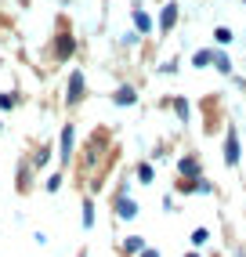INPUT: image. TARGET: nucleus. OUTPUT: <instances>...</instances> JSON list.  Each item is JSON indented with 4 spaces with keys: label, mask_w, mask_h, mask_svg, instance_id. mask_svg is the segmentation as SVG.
Instances as JSON below:
<instances>
[{
    "label": "nucleus",
    "mask_w": 246,
    "mask_h": 257,
    "mask_svg": "<svg viewBox=\"0 0 246 257\" xmlns=\"http://www.w3.org/2000/svg\"><path fill=\"white\" fill-rule=\"evenodd\" d=\"M131 19H134V29L142 33V37H145V33H152V15H149L142 4H138V0H134V11H131Z\"/></svg>",
    "instance_id": "obj_10"
},
{
    "label": "nucleus",
    "mask_w": 246,
    "mask_h": 257,
    "mask_svg": "<svg viewBox=\"0 0 246 257\" xmlns=\"http://www.w3.org/2000/svg\"><path fill=\"white\" fill-rule=\"evenodd\" d=\"M91 225H94V203L83 199V228H91Z\"/></svg>",
    "instance_id": "obj_16"
},
{
    "label": "nucleus",
    "mask_w": 246,
    "mask_h": 257,
    "mask_svg": "<svg viewBox=\"0 0 246 257\" xmlns=\"http://www.w3.org/2000/svg\"><path fill=\"white\" fill-rule=\"evenodd\" d=\"M214 40H217V44L224 47V44H232V40H235V33L228 29V26H217V29H214Z\"/></svg>",
    "instance_id": "obj_15"
},
{
    "label": "nucleus",
    "mask_w": 246,
    "mask_h": 257,
    "mask_svg": "<svg viewBox=\"0 0 246 257\" xmlns=\"http://www.w3.org/2000/svg\"><path fill=\"white\" fill-rule=\"evenodd\" d=\"M214 55H217V47H203V51H196V55H192V65H196V69H203V65H214Z\"/></svg>",
    "instance_id": "obj_12"
},
{
    "label": "nucleus",
    "mask_w": 246,
    "mask_h": 257,
    "mask_svg": "<svg viewBox=\"0 0 246 257\" xmlns=\"http://www.w3.org/2000/svg\"><path fill=\"white\" fill-rule=\"evenodd\" d=\"M235 257H246V250H235Z\"/></svg>",
    "instance_id": "obj_24"
},
{
    "label": "nucleus",
    "mask_w": 246,
    "mask_h": 257,
    "mask_svg": "<svg viewBox=\"0 0 246 257\" xmlns=\"http://www.w3.org/2000/svg\"><path fill=\"white\" fill-rule=\"evenodd\" d=\"M73 145H76V127L65 123V127H62V142H58V160H62V167H69V160H73Z\"/></svg>",
    "instance_id": "obj_7"
},
{
    "label": "nucleus",
    "mask_w": 246,
    "mask_h": 257,
    "mask_svg": "<svg viewBox=\"0 0 246 257\" xmlns=\"http://www.w3.org/2000/svg\"><path fill=\"white\" fill-rule=\"evenodd\" d=\"M112 214H116L119 221H134L138 214H142V207L134 203V196H131V185H127V181L119 185V192H116V199H112Z\"/></svg>",
    "instance_id": "obj_1"
},
{
    "label": "nucleus",
    "mask_w": 246,
    "mask_h": 257,
    "mask_svg": "<svg viewBox=\"0 0 246 257\" xmlns=\"http://www.w3.org/2000/svg\"><path fill=\"white\" fill-rule=\"evenodd\" d=\"M163 105H170V109H174V116H178L181 123H188V119H192V105H188V98H181V94H174V98H167Z\"/></svg>",
    "instance_id": "obj_11"
},
{
    "label": "nucleus",
    "mask_w": 246,
    "mask_h": 257,
    "mask_svg": "<svg viewBox=\"0 0 246 257\" xmlns=\"http://www.w3.org/2000/svg\"><path fill=\"white\" fill-rule=\"evenodd\" d=\"M178 178H203V160L196 156V152H185V156L178 160Z\"/></svg>",
    "instance_id": "obj_5"
},
{
    "label": "nucleus",
    "mask_w": 246,
    "mask_h": 257,
    "mask_svg": "<svg viewBox=\"0 0 246 257\" xmlns=\"http://www.w3.org/2000/svg\"><path fill=\"white\" fill-rule=\"evenodd\" d=\"M87 94V76L83 73H69V87H65V101H69V109H76L80 101Z\"/></svg>",
    "instance_id": "obj_2"
},
{
    "label": "nucleus",
    "mask_w": 246,
    "mask_h": 257,
    "mask_svg": "<svg viewBox=\"0 0 246 257\" xmlns=\"http://www.w3.org/2000/svg\"><path fill=\"white\" fill-rule=\"evenodd\" d=\"M80 257H87V253H80Z\"/></svg>",
    "instance_id": "obj_25"
},
{
    "label": "nucleus",
    "mask_w": 246,
    "mask_h": 257,
    "mask_svg": "<svg viewBox=\"0 0 246 257\" xmlns=\"http://www.w3.org/2000/svg\"><path fill=\"white\" fill-rule=\"evenodd\" d=\"M142 257H160V250H152V246H149V250H145Z\"/></svg>",
    "instance_id": "obj_22"
},
{
    "label": "nucleus",
    "mask_w": 246,
    "mask_h": 257,
    "mask_svg": "<svg viewBox=\"0 0 246 257\" xmlns=\"http://www.w3.org/2000/svg\"><path fill=\"white\" fill-rule=\"evenodd\" d=\"M174 188H178V192H185V196H210V192H214V185H210L206 178H178V185H174Z\"/></svg>",
    "instance_id": "obj_4"
},
{
    "label": "nucleus",
    "mask_w": 246,
    "mask_h": 257,
    "mask_svg": "<svg viewBox=\"0 0 246 257\" xmlns=\"http://www.w3.org/2000/svg\"><path fill=\"white\" fill-rule=\"evenodd\" d=\"M47 160H51V149L44 145V149L37 152V160H33V167H47Z\"/></svg>",
    "instance_id": "obj_18"
},
{
    "label": "nucleus",
    "mask_w": 246,
    "mask_h": 257,
    "mask_svg": "<svg viewBox=\"0 0 246 257\" xmlns=\"http://www.w3.org/2000/svg\"><path fill=\"white\" fill-rule=\"evenodd\" d=\"M73 51H76V40H73V33H58V37L55 40H51V58H55V62H65L69 55H73Z\"/></svg>",
    "instance_id": "obj_3"
},
{
    "label": "nucleus",
    "mask_w": 246,
    "mask_h": 257,
    "mask_svg": "<svg viewBox=\"0 0 246 257\" xmlns=\"http://www.w3.org/2000/svg\"><path fill=\"white\" fill-rule=\"evenodd\" d=\"M206 239H210V232L206 228H196V232H192V246H203Z\"/></svg>",
    "instance_id": "obj_17"
},
{
    "label": "nucleus",
    "mask_w": 246,
    "mask_h": 257,
    "mask_svg": "<svg viewBox=\"0 0 246 257\" xmlns=\"http://www.w3.org/2000/svg\"><path fill=\"white\" fill-rule=\"evenodd\" d=\"M214 65H217V73H221V76H228V73H232V58H228V51H224V47H217Z\"/></svg>",
    "instance_id": "obj_13"
},
{
    "label": "nucleus",
    "mask_w": 246,
    "mask_h": 257,
    "mask_svg": "<svg viewBox=\"0 0 246 257\" xmlns=\"http://www.w3.org/2000/svg\"><path fill=\"white\" fill-rule=\"evenodd\" d=\"M178 26V4H174V0H167L163 4V11H160V33L167 37V33Z\"/></svg>",
    "instance_id": "obj_9"
},
{
    "label": "nucleus",
    "mask_w": 246,
    "mask_h": 257,
    "mask_svg": "<svg viewBox=\"0 0 246 257\" xmlns=\"http://www.w3.org/2000/svg\"><path fill=\"white\" fill-rule=\"evenodd\" d=\"M58 188H62V174H51L47 178V192H58Z\"/></svg>",
    "instance_id": "obj_20"
},
{
    "label": "nucleus",
    "mask_w": 246,
    "mask_h": 257,
    "mask_svg": "<svg viewBox=\"0 0 246 257\" xmlns=\"http://www.w3.org/2000/svg\"><path fill=\"white\" fill-rule=\"evenodd\" d=\"M15 101H19V94H0V109H15Z\"/></svg>",
    "instance_id": "obj_19"
},
{
    "label": "nucleus",
    "mask_w": 246,
    "mask_h": 257,
    "mask_svg": "<svg viewBox=\"0 0 246 257\" xmlns=\"http://www.w3.org/2000/svg\"><path fill=\"white\" fill-rule=\"evenodd\" d=\"M138 101V87L134 83H119V87L112 91V105H119V109H131Z\"/></svg>",
    "instance_id": "obj_8"
},
{
    "label": "nucleus",
    "mask_w": 246,
    "mask_h": 257,
    "mask_svg": "<svg viewBox=\"0 0 246 257\" xmlns=\"http://www.w3.org/2000/svg\"><path fill=\"white\" fill-rule=\"evenodd\" d=\"M224 167H239V131L228 123V134H224Z\"/></svg>",
    "instance_id": "obj_6"
},
{
    "label": "nucleus",
    "mask_w": 246,
    "mask_h": 257,
    "mask_svg": "<svg viewBox=\"0 0 246 257\" xmlns=\"http://www.w3.org/2000/svg\"><path fill=\"white\" fill-rule=\"evenodd\" d=\"M185 257H199V250H188V253H185Z\"/></svg>",
    "instance_id": "obj_23"
},
{
    "label": "nucleus",
    "mask_w": 246,
    "mask_h": 257,
    "mask_svg": "<svg viewBox=\"0 0 246 257\" xmlns=\"http://www.w3.org/2000/svg\"><path fill=\"white\" fill-rule=\"evenodd\" d=\"M160 73H178V62H174V58H170V62H163V65H160Z\"/></svg>",
    "instance_id": "obj_21"
},
{
    "label": "nucleus",
    "mask_w": 246,
    "mask_h": 257,
    "mask_svg": "<svg viewBox=\"0 0 246 257\" xmlns=\"http://www.w3.org/2000/svg\"><path fill=\"white\" fill-rule=\"evenodd\" d=\"M134 178L142 181V185H152V178H156V170H152V163H145V160H142V163L134 167Z\"/></svg>",
    "instance_id": "obj_14"
},
{
    "label": "nucleus",
    "mask_w": 246,
    "mask_h": 257,
    "mask_svg": "<svg viewBox=\"0 0 246 257\" xmlns=\"http://www.w3.org/2000/svg\"><path fill=\"white\" fill-rule=\"evenodd\" d=\"M242 4H246V0H242Z\"/></svg>",
    "instance_id": "obj_26"
}]
</instances>
